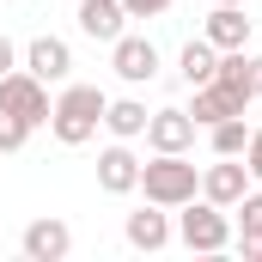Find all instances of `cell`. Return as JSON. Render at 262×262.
Here are the masks:
<instances>
[{"label": "cell", "instance_id": "obj_14", "mask_svg": "<svg viewBox=\"0 0 262 262\" xmlns=\"http://www.w3.org/2000/svg\"><path fill=\"white\" fill-rule=\"evenodd\" d=\"M79 31L92 37V43H116L122 37V25H128V12H122V0H79Z\"/></svg>", "mask_w": 262, "mask_h": 262}, {"label": "cell", "instance_id": "obj_23", "mask_svg": "<svg viewBox=\"0 0 262 262\" xmlns=\"http://www.w3.org/2000/svg\"><path fill=\"white\" fill-rule=\"evenodd\" d=\"M12 67H18V43H12V37H0V73H12Z\"/></svg>", "mask_w": 262, "mask_h": 262}, {"label": "cell", "instance_id": "obj_16", "mask_svg": "<svg viewBox=\"0 0 262 262\" xmlns=\"http://www.w3.org/2000/svg\"><path fill=\"white\" fill-rule=\"evenodd\" d=\"M213 67H220V49H213L207 37H189V43L177 49V73H183L189 85H207V79H213Z\"/></svg>", "mask_w": 262, "mask_h": 262}, {"label": "cell", "instance_id": "obj_26", "mask_svg": "<svg viewBox=\"0 0 262 262\" xmlns=\"http://www.w3.org/2000/svg\"><path fill=\"white\" fill-rule=\"evenodd\" d=\"M226 6H244V0H226Z\"/></svg>", "mask_w": 262, "mask_h": 262}, {"label": "cell", "instance_id": "obj_9", "mask_svg": "<svg viewBox=\"0 0 262 262\" xmlns=\"http://www.w3.org/2000/svg\"><path fill=\"white\" fill-rule=\"evenodd\" d=\"M18 250H25V262H61L67 250H73V232H67V220L43 213V220H31V226H25Z\"/></svg>", "mask_w": 262, "mask_h": 262}, {"label": "cell", "instance_id": "obj_19", "mask_svg": "<svg viewBox=\"0 0 262 262\" xmlns=\"http://www.w3.org/2000/svg\"><path fill=\"white\" fill-rule=\"evenodd\" d=\"M232 213H238V238H262V189H244Z\"/></svg>", "mask_w": 262, "mask_h": 262}, {"label": "cell", "instance_id": "obj_25", "mask_svg": "<svg viewBox=\"0 0 262 262\" xmlns=\"http://www.w3.org/2000/svg\"><path fill=\"white\" fill-rule=\"evenodd\" d=\"M250 73H256V98H262V55H250Z\"/></svg>", "mask_w": 262, "mask_h": 262}, {"label": "cell", "instance_id": "obj_8", "mask_svg": "<svg viewBox=\"0 0 262 262\" xmlns=\"http://www.w3.org/2000/svg\"><path fill=\"white\" fill-rule=\"evenodd\" d=\"M122 238H128L134 250H165L171 238H177V226H171V207H159V201H146V207H134L128 220H122Z\"/></svg>", "mask_w": 262, "mask_h": 262}, {"label": "cell", "instance_id": "obj_21", "mask_svg": "<svg viewBox=\"0 0 262 262\" xmlns=\"http://www.w3.org/2000/svg\"><path fill=\"white\" fill-rule=\"evenodd\" d=\"M244 171H250V183H262V128H250V140H244Z\"/></svg>", "mask_w": 262, "mask_h": 262}, {"label": "cell", "instance_id": "obj_4", "mask_svg": "<svg viewBox=\"0 0 262 262\" xmlns=\"http://www.w3.org/2000/svg\"><path fill=\"white\" fill-rule=\"evenodd\" d=\"M49 85L37 79V73H25V67H12V73H0V110H12V116H25L31 128H43L49 122Z\"/></svg>", "mask_w": 262, "mask_h": 262}, {"label": "cell", "instance_id": "obj_24", "mask_svg": "<svg viewBox=\"0 0 262 262\" xmlns=\"http://www.w3.org/2000/svg\"><path fill=\"white\" fill-rule=\"evenodd\" d=\"M232 244H238V256H244V262H262V238H232Z\"/></svg>", "mask_w": 262, "mask_h": 262}, {"label": "cell", "instance_id": "obj_15", "mask_svg": "<svg viewBox=\"0 0 262 262\" xmlns=\"http://www.w3.org/2000/svg\"><path fill=\"white\" fill-rule=\"evenodd\" d=\"M146 116H152V110H146L140 98H110V104H104V128L116 134V140H140V134H146Z\"/></svg>", "mask_w": 262, "mask_h": 262}, {"label": "cell", "instance_id": "obj_22", "mask_svg": "<svg viewBox=\"0 0 262 262\" xmlns=\"http://www.w3.org/2000/svg\"><path fill=\"white\" fill-rule=\"evenodd\" d=\"M177 0H122V12L128 18H159V12H171Z\"/></svg>", "mask_w": 262, "mask_h": 262}, {"label": "cell", "instance_id": "obj_3", "mask_svg": "<svg viewBox=\"0 0 262 262\" xmlns=\"http://www.w3.org/2000/svg\"><path fill=\"white\" fill-rule=\"evenodd\" d=\"M177 238H183V250H201V256H220V250H232V207H213L207 195L183 201L177 207Z\"/></svg>", "mask_w": 262, "mask_h": 262}, {"label": "cell", "instance_id": "obj_7", "mask_svg": "<svg viewBox=\"0 0 262 262\" xmlns=\"http://www.w3.org/2000/svg\"><path fill=\"white\" fill-rule=\"evenodd\" d=\"M18 67L37 73L43 85H67V73H73V49H67L61 37H31L25 55H18Z\"/></svg>", "mask_w": 262, "mask_h": 262}, {"label": "cell", "instance_id": "obj_6", "mask_svg": "<svg viewBox=\"0 0 262 262\" xmlns=\"http://www.w3.org/2000/svg\"><path fill=\"white\" fill-rule=\"evenodd\" d=\"M146 146H152V152H189V146H195V116H189L183 104L152 110V116H146Z\"/></svg>", "mask_w": 262, "mask_h": 262}, {"label": "cell", "instance_id": "obj_13", "mask_svg": "<svg viewBox=\"0 0 262 262\" xmlns=\"http://www.w3.org/2000/svg\"><path fill=\"white\" fill-rule=\"evenodd\" d=\"M201 37H207L213 49H244V43H250V18H244V6H226V0H213V12H207Z\"/></svg>", "mask_w": 262, "mask_h": 262}, {"label": "cell", "instance_id": "obj_1", "mask_svg": "<svg viewBox=\"0 0 262 262\" xmlns=\"http://www.w3.org/2000/svg\"><path fill=\"white\" fill-rule=\"evenodd\" d=\"M104 92L98 85H61L55 92V104H49V134L61 140V146H85L92 134L104 128Z\"/></svg>", "mask_w": 262, "mask_h": 262}, {"label": "cell", "instance_id": "obj_11", "mask_svg": "<svg viewBox=\"0 0 262 262\" xmlns=\"http://www.w3.org/2000/svg\"><path fill=\"white\" fill-rule=\"evenodd\" d=\"M250 189V171H244V159H213L207 171H201V195L213 201V207H238V195Z\"/></svg>", "mask_w": 262, "mask_h": 262}, {"label": "cell", "instance_id": "obj_20", "mask_svg": "<svg viewBox=\"0 0 262 262\" xmlns=\"http://www.w3.org/2000/svg\"><path fill=\"white\" fill-rule=\"evenodd\" d=\"M25 140H31V122L12 116V110H0V152H18Z\"/></svg>", "mask_w": 262, "mask_h": 262}, {"label": "cell", "instance_id": "obj_5", "mask_svg": "<svg viewBox=\"0 0 262 262\" xmlns=\"http://www.w3.org/2000/svg\"><path fill=\"white\" fill-rule=\"evenodd\" d=\"M110 67H116V79L122 85H152L159 79V49H152V37H116L110 43Z\"/></svg>", "mask_w": 262, "mask_h": 262}, {"label": "cell", "instance_id": "obj_17", "mask_svg": "<svg viewBox=\"0 0 262 262\" xmlns=\"http://www.w3.org/2000/svg\"><path fill=\"white\" fill-rule=\"evenodd\" d=\"M213 79H220L226 92H238L244 104L256 98V73H250V55H244V49H220V67H213Z\"/></svg>", "mask_w": 262, "mask_h": 262}, {"label": "cell", "instance_id": "obj_18", "mask_svg": "<svg viewBox=\"0 0 262 262\" xmlns=\"http://www.w3.org/2000/svg\"><path fill=\"white\" fill-rule=\"evenodd\" d=\"M244 140H250L244 116H226V122H213V128H207V146H213V159H244Z\"/></svg>", "mask_w": 262, "mask_h": 262}, {"label": "cell", "instance_id": "obj_12", "mask_svg": "<svg viewBox=\"0 0 262 262\" xmlns=\"http://www.w3.org/2000/svg\"><path fill=\"white\" fill-rule=\"evenodd\" d=\"M250 104L238 98V92H226L220 79H207L195 85V104H189V116H195V128H213V122H226V116H244Z\"/></svg>", "mask_w": 262, "mask_h": 262}, {"label": "cell", "instance_id": "obj_10", "mask_svg": "<svg viewBox=\"0 0 262 262\" xmlns=\"http://www.w3.org/2000/svg\"><path fill=\"white\" fill-rule=\"evenodd\" d=\"M98 189L104 195H134L140 189V159L128 152V140H116V146L98 152Z\"/></svg>", "mask_w": 262, "mask_h": 262}, {"label": "cell", "instance_id": "obj_2", "mask_svg": "<svg viewBox=\"0 0 262 262\" xmlns=\"http://www.w3.org/2000/svg\"><path fill=\"white\" fill-rule=\"evenodd\" d=\"M140 195L177 213L183 201L201 195V171L189 165V152H152V159L140 165Z\"/></svg>", "mask_w": 262, "mask_h": 262}]
</instances>
